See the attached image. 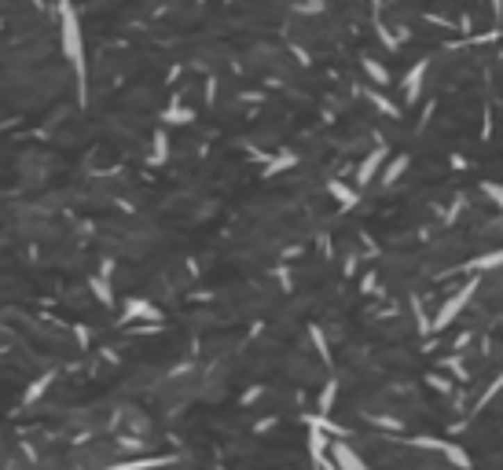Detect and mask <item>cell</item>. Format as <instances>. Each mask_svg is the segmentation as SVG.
<instances>
[{"mask_svg": "<svg viewBox=\"0 0 503 470\" xmlns=\"http://www.w3.org/2000/svg\"><path fill=\"white\" fill-rule=\"evenodd\" d=\"M427 70H430V59H419L415 67H411V70L404 74L401 92H404V103H408V107L419 99V92H422V81H427Z\"/></svg>", "mask_w": 503, "mask_h": 470, "instance_id": "4", "label": "cell"}, {"mask_svg": "<svg viewBox=\"0 0 503 470\" xmlns=\"http://www.w3.org/2000/svg\"><path fill=\"white\" fill-rule=\"evenodd\" d=\"M386 159H390V147H382V143H379V147H371L364 159H360V165H356V177H353V180H356V188H368L371 180L382 173Z\"/></svg>", "mask_w": 503, "mask_h": 470, "instance_id": "3", "label": "cell"}, {"mask_svg": "<svg viewBox=\"0 0 503 470\" xmlns=\"http://www.w3.org/2000/svg\"><path fill=\"white\" fill-rule=\"evenodd\" d=\"M162 118H165V125H188V122H191V118H195V114H191L188 107H180V103H173V107L165 111Z\"/></svg>", "mask_w": 503, "mask_h": 470, "instance_id": "15", "label": "cell"}, {"mask_svg": "<svg viewBox=\"0 0 503 470\" xmlns=\"http://www.w3.org/2000/svg\"><path fill=\"white\" fill-rule=\"evenodd\" d=\"M500 389H503V375H496V378H493V386H488V389H485V394H481V400H478V404H474V412H481V408H485V404H488V400H493V397L500 394Z\"/></svg>", "mask_w": 503, "mask_h": 470, "instance_id": "19", "label": "cell"}, {"mask_svg": "<svg viewBox=\"0 0 503 470\" xmlns=\"http://www.w3.org/2000/svg\"><path fill=\"white\" fill-rule=\"evenodd\" d=\"M481 191H485L488 199L496 202V210H503V184H496V180H485V184H481Z\"/></svg>", "mask_w": 503, "mask_h": 470, "instance_id": "20", "label": "cell"}, {"mask_svg": "<svg viewBox=\"0 0 503 470\" xmlns=\"http://www.w3.org/2000/svg\"><path fill=\"white\" fill-rule=\"evenodd\" d=\"M308 338L316 342V352H320V360H331V349H327V338L320 327H308Z\"/></svg>", "mask_w": 503, "mask_h": 470, "instance_id": "17", "label": "cell"}, {"mask_svg": "<svg viewBox=\"0 0 503 470\" xmlns=\"http://www.w3.org/2000/svg\"><path fill=\"white\" fill-rule=\"evenodd\" d=\"M364 74H368L375 85H390V70H386L379 59H364Z\"/></svg>", "mask_w": 503, "mask_h": 470, "instance_id": "14", "label": "cell"}, {"mask_svg": "<svg viewBox=\"0 0 503 470\" xmlns=\"http://www.w3.org/2000/svg\"><path fill=\"white\" fill-rule=\"evenodd\" d=\"M415 445H419V448H437V452H441L448 463H456V467H470V455L463 452V448H456L452 441H437V437H419Z\"/></svg>", "mask_w": 503, "mask_h": 470, "instance_id": "7", "label": "cell"}, {"mask_svg": "<svg viewBox=\"0 0 503 470\" xmlns=\"http://www.w3.org/2000/svg\"><path fill=\"white\" fill-rule=\"evenodd\" d=\"M59 41H63V56L77 74V99L88 103V59H85V33H81V19H77L74 0H59Z\"/></svg>", "mask_w": 503, "mask_h": 470, "instance_id": "1", "label": "cell"}, {"mask_svg": "<svg viewBox=\"0 0 503 470\" xmlns=\"http://www.w3.org/2000/svg\"><path fill=\"white\" fill-rule=\"evenodd\" d=\"M88 291L96 294L99 305H114V286H110V276H107V272H99V276L88 279Z\"/></svg>", "mask_w": 503, "mask_h": 470, "instance_id": "10", "label": "cell"}, {"mask_svg": "<svg viewBox=\"0 0 503 470\" xmlns=\"http://www.w3.org/2000/svg\"><path fill=\"white\" fill-rule=\"evenodd\" d=\"M294 162H298V159H294V154H279V159H272V162H268V169H265V177H276V173H279V169H290Z\"/></svg>", "mask_w": 503, "mask_h": 470, "instance_id": "18", "label": "cell"}, {"mask_svg": "<svg viewBox=\"0 0 503 470\" xmlns=\"http://www.w3.org/2000/svg\"><path fill=\"white\" fill-rule=\"evenodd\" d=\"M334 397H338V382H327V386H324V394H320V412H324V415H331Z\"/></svg>", "mask_w": 503, "mask_h": 470, "instance_id": "16", "label": "cell"}, {"mask_svg": "<svg viewBox=\"0 0 503 470\" xmlns=\"http://www.w3.org/2000/svg\"><path fill=\"white\" fill-rule=\"evenodd\" d=\"M327 191L334 195V199H338V206H342V210H353V206L360 202V195H356L353 188H345L342 180H331V184H327Z\"/></svg>", "mask_w": 503, "mask_h": 470, "instance_id": "12", "label": "cell"}, {"mask_svg": "<svg viewBox=\"0 0 503 470\" xmlns=\"http://www.w3.org/2000/svg\"><path fill=\"white\" fill-rule=\"evenodd\" d=\"M51 382H56V375H51V371H48V375H37L33 382L26 386V394H22V404H26V408H30V404H37V400H41V397L48 394V386H51Z\"/></svg>", "mask_w": 503, "mask_h": 470, "instance_id": "9", "label": "cell"}, {"mask_svg": "<svg viewBox=\"0 0 503 470\" xmlns=\"http://www.w3.org/2000/svg\"><path fill=\"white\" fill-rule=\"evenodd\" d=\"M165 159H170V136H165V129H158V133H154V154H151V162L162 165Z\"/></svg>", "mask_w": 503, "mask_h": 470, "instance_id": "13", "label": "cell"}, {"mask_svg": "<svg viewBox=\"0 0 503 470\" xmlns=\"http://www.w3.org/2000/svg\"><path fill=\"white\" fill-rule=\"evenodd\" d=\"M408 165H411V159L408 154H397V159H386V165H382V173H379V180H382V188H390V184H397L404 173H408Z\"/></svg>", "mask_w": 503, "mask_h": 470, "instance_id": "8", "label": "cell"}, {"mask_svg": "<svg viewBox=\"0 0 503 470\" xmlns=\"http://www.w3.org/2000/svg\"><path fill=\"white\" fill-rule=\"evenodd\" d=\"M474 291H478V279H467V283H463L459 291H456L452 298H448V302H445L441 309H437V316H434V323H430V331H448V327H452L456 316H459V312L470 305Z\"/></svg>", "mask_w": 503, "mask_h": 470, "instance_id": "2", "label": "cell"}, {"mask_svg": "<svg viewBox=\"0 0 503 470\" xmlns=\"http://www.w3.org/2000/svg\"><path fill=\"white\" fill-rule=\"evenodd\" d=\"M331 460H334V467H338V470H364V467H368V463H364V455H356V452L349 448V441H345V437L331 441Z\"/></svg>", "mask_w": 503, "mask_h": 470, "instance_id": "5", "label": "cell"}, {"mask_svg": "<svg viewBox=\"0 0 503 470\" xmlns=\"http://www.w3.org/2000/svg\"><path fill=\"white\" fill-rule=\"evenodd\" d=\"M500 265H503V246H500V250H488V254H478L467 268H470V272H493V268H500Z\"/></svg>", "mask_w": 503, "mask_h": 470, "instance_id": "11", "label": "cell"}, {"mask_svg": "<svg viewBox=\"0 0 503 470\" xmlns=\"http://www.w3.org/2000/svg\"><path fill=\"white\" fill-rule=\"evenodd\" d=\"M122 320L125 323H133V320H147V323H158L162 320V312L154 309L147 298H129L125 302V312H122Z\"/></svg>", "mask_w": 503, "mask_h": 470, "instance_id": "6", "label": "cell"}, {"mask_svg": "<svg viewBox=\"0 0 503 470\" xmlns=\"http://www.w3.org/2000/svg\"><path fill=\"white\" fill-rule=\"evenodd\" d=\"M371 99H375V103H379V107H382L386 114H390V118H397V114H401V107H393V103L386 99V96H379V92H371Z\"/></svg>", "mask_w": 503, "mask_h": 470, "instance_id": "21", "label": "cell"}]
</instances>
